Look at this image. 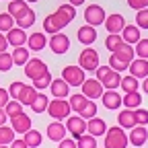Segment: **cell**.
<instances>
[{
	"mask_svg": "<svg viewBox=\"0 0 148 148\" xmlns=\"http://www.w3.org/2000/svg\"><path fill=\"white\" fill-rule=\"evenodd\" d=\"M51 80H53V78H51V74H49V70H47V72L41 74V76H37L31 86H33L35 90H43V88H47V86L51 84Z\"/></svg>",
	"mask_w": 148,
	"mask_h": 148,
	"instance_id": "34",
	"label": "cell"
},
{
	"mask_svg": "<svg viewBox=\"0 0 148 148\" xmlns=\"http://www.w3.org/2000/svg\"><path fill=\"white\" fill-rule=\"evenodd\" d=\"M27 45H29V49H33V51H41L45 45H47V39H45V35L39 31V33H31L29 35V39H27Z\"/></svg>",
	"mask_w": 148,
	"mask_h": 148,
	"instance_id": "22",
	"label": "cell"
},
{
	"mask_svg": "<svg viewBox=\"0 0 148 148\" xmlns=\"http://www.w3.org/2000/svg\"><path fill=\"white\" fill-rule=\"evenodd\" d=\"M76 35H78V41H80V43H84L86 47H90V43L97 39V29L90 27V25H82Z\"/></svg>",
	"mask_w": 148,
	"mask_h": 148,
	"instance_id": "19",
	"label": "cell"
},
{
	"mask_svg": "<svg viewBox=\"0 0 148 148\" xmlns=\"http://www.w3.org/2000/svg\"><path fill=\"white\" fill-rule=\"evenodd\" d=\"M107 138H105V148H125L127 146V136L119 125H113L107 130Z\"/></svg>",
	"mask_w": 148,
	"mask_h": 148,
	"instance_id": "4",
	"label": "cell"
},
{
	"mask_svg": "<svg viewBox=\"0 0 148 148\" xmlns=\"http://www.w3.org/2000/svg\"><path fill=\"white\" fill-rule=\"evenodd\" d=\"M62 80L68 86H80L86 80V76H84V70L80 66H66L62 70Z\"/></svg>",
	"mask_w": 148,
	"mask_h": 148,
	"instance_id": "6",
	"label": "cell"
},
{
	"mask_svg": "<svg viewBox=\"0 0 148 148\" xmlns=\"http://www.w3.org/2000/svg\"><path fill=\"white\" fill-rule=\"evenodd\" d=\"M14 64H12V56L10 53H0V72H8L10 68H12Z\"/></svg>",
	"mask_w": 148,
	"mask_h": 148,
	"instance_id": "44",
	"label": "cell"
},
{
	"mask_svg": "<svg viewBox=\"0 0 148 148\" xmlns=\"http://www.w3.org/2000/svg\"><path fill=\"white\" fill-rule=\"evenodd\" d=\"M14 140V132L8 125H0V146H6Z\"/></svg>",
	"mask_w": 148,
	"mask_h": 148,
	"instance_id": "36",
	"label": "cell"
},
{
	"mask_svg": "<svg viewBox=\"0 0 148 148\" xmlns=\"http://www.w3.org/2000/svg\"><path fill=\"white\" fill-rule=\"evenodd\" d=\"M4 113H6L8 119H12V117H16V115L23 113V105L18 103V101H8L6 107H4Z\"/></svg>",
	"mask_w": 148,
	"mask_h": 148,
	"instance_id": "35",
	"label": "cell"
},
{
	"mask_svg": "<svg viewBox=\"0 0 148 148\" xmlns=\"http://www.w3.org/2000/svg\"><path fill=\"white\" fill-rule=\"evenodd\" d=\"M8 2H12V0H8Z\"/></svg>",
	"mask_w": 148,
	"mask_h": 148,
	"instance_id": "58",
	"label": "cell"
},
{
	"mask_svg": "<svg viewBox=\"0 0 148 148\" xmlns=\"http://www.w3.org/2000/svg\"><path fill=\"white\" fill-rule=\"evenodd\" d=\"M14 27V18L8 14V12H0V33H2V31H10Z\"/></svg>",
	"mask_w": 148,
	"mask_h": 148,
	"instance_id": "38",
	"label": "cell"
},
{
	"mask_svg": "<svg viewBox=\"0 0 148 148\" xmlns=\"http://www.w3.org/2000/svg\"><path fill=\"white\" fill-rule=\"evenodd\" d=\"M107 132V123L101 119V117H92L86 121V134L92 136V138H97V136H103Z\"/></svg>",
	"mask_w": 148,
	"mask_h": 148,
	"instance_id": "16",
	"label": "cell"
},
{
	"mask_svg": "<svg viewBox=\"0 0 148 148\" xmlns=\"http://www.w3.org/2000/svg\"><path fill=\"white\" fill-rule=\"evenodd\" d=\"M49 90H51V95H53L56 99H66L68 92H70V86H68L62 78H56V80H51Z\"/></svg>",
	"mask_w": 148,
	"mask_h": 148,
	"instance_id": "20",
	"label": "cell"
},
{
	"mask_svg": "<svg viewBox=\"0 0 148 148\" xmlns=\"http://www.w3.org/2000/svg\"><path fill=\"white\" fill-rule=\"evenodd\" d=\"M66 130L72 134L74 140H78L80 136L86 134V121L80 117V115H74V117H68L66 119Z\"/></svg>",
	"mask_w": 148,
	"mask_h": 148,
	"instance_id": "8",
	"label": "cell"
},
{
	"mask_svg": "<svg viewBox=\"0 0 148 148\" xmlns=\"http://www.w3.org/2000/svg\"><path fill=\"white\" fill-rule=\"evenodd\" d=\"M130 8H136V10H142V8H148V0H127Z\"/></svg>",
	"mask_w": 148,
	"mask_h": 148,
	"instance_id": "48",
	"label": "cell"
},
{
	"mask_svg": "<svg viewBox=\"0 0 148 148\" xmlns=\"http://www.w3.org/2000/svg\"><path fill=\"white\" fill-rule=\"evenodd\" d=\"M0 148H8V146H0Z\"/></svg>",
	"mask_w": 148,
	"mask_h": 148,
	"instance_id": "57",
	"label": "cell"
},
{
	"mask_svg": "<svg viewBox=\"0 0 148 148\" xmlns=\"http://www.w3.org/2000/svg\"><path fill=\"white\" fill-rule=\"evenodd\" d=\"M76 148H97V140L88 134H84L76 140Z\"/></svg>",
	"mask_w": 148,
	"mask_h": 148,
	"instance_id": "42",
	"label": "cell"
},
{
	"mask_svg": "<svg viewBox=\"0 0 148 148\" xmlns=\"http://www.w3.org/2000/svg\"><path fill=\"white\" fill-rule=\"evenodd\" d=\"M80 117H82L84 121H88V119H92V117H97V105L92 103V101H88V103L84 105V109L80 111Z\"/></svg>",
	"mask_w": 148,
	"mask_h": 148,
	"instance_id": "39",
	"label": "cell"
},
{
	"mask_svg": "<svg viewBox=\"0 0 148 148\" xmlns=\"http://www.w3.org/2000/svg\"><path fill=\"white\" fill-rule=\"evenodd\" d=\"M125 27V18L119 14V12H113V14H109L105 16V29L109 31V35H119Z\"/></svg>",
	"mask_w": 148,
	"mask_h": 148,
	"instance_id": "11",
	"label": "cell"
},
{
	"mask_svg": "<svg viewBox=\"0 0 148 148\" xmlns=\"http://www.w3.org/2000/svg\"><path fill=\"white\" fill-rule=\"evenodd\" d=\"M134 53L140 60H148V39H140L134 47Z\"/></svg>",
	"mask_w": 148,
	"mask_h": 148,
	"instance_id": "41",
	"label": "cell"
},
{
	"mask_svg": "<svg viewBox=\"0 0 148 148\" xmlns=\"http://www.w3.org/2000/svg\"><path fill=\"white\" fill-rule=\"evenodd\" d=\"M6 47H8V41H6V37L0 33V53H4V51H6Z\"/></svg>",
	"mask_w": 148,
	"mask_h": 148,
	"instance_id": "51",
	"label": "cell"
},
{
	"mask_svg": "<svg viewBox=\"0 0 148 148\" xmlns=\"http://www.w3.org/2000/svg\"><path fill=\"white\" fill-rule=\"evenodd\" d=\"M84 21H86V25H90V27L103 25V23H105V10H103V6H99V4H88V6L84 8Z\"/></svg>",
	"mask_w": 148,
	"mask_h": 148,
	"instance_id": "7",
	"label": "cell"
},
{
	"mask_svg": "<svg viewBox=\"0 0 148 148\" xmlns=\"http://www.w3.org/2000/svg\"><path fill=\"white\" fill-rule=\"evenodd\" d=\"M14 25H18V29H29L31 25H35V10L33 8H29L27 12H23L18 18H14Z\"/></svg>",
	"mask_w": 148,
	"mask_h": 148,
	"instance_id": "28",
	"label": "cell"
},
{
	"mask_svg": "<svg viewBox=\"0 0 148 148\" xmlns=\"http://www.w3.org/2000/svg\"><path fill=\"white\" fill-rule=\"evenodd\" d=\"M10 123H12L10 127H12V132H14V134H16V132H18V134H27L29 130H31V123H33V121H31V117L23 111L21 115L12 117V119H10Z\"/></svg>",
	"mask_w": 148,
	"mask_h": 148,
	"instance_id": "14",
	"label": "cell"
},
{
	"mask_svg": "<svg viewBox=\"0 0 148 148\" xmlns=\"http://www.w3.org/2000/svg\"><path fill=\"white\" fill-rule=\"evenodd\" d=\"M84 2V0H68V4H72V6H80Z\"/></svg>",
	"mask_w": 148,
	"mask_h": 148,
	"instance_id": "54",
	"label": "cell"
},
{
	"mask_svg": "<svg viewBox=\"0 0 148 148\" xmlns=\"http://www.w3.org/2000/svg\"><path fill=\"white\" fill-rule=\"evenodd\" d=\"M95 72H97V80H99V82H101V86H103V88H107V90H115V88L119 86V82H121L119 72L111 70L109 66H99Z\"/></svg>",
	"mask_w": 148,
	"mask_h": 148,
	"instance_id": "2",
	"label": "cell"
},
{
	"mask_svg": "<svg viewBox=\"0 0 148 148\" xmlns=\"http://www.w3.org/2000/svg\"><path fill=\"white\" fill-rule=\"evenodd\" d=\"M25 2H37V0H25Z\"/></svg>",
	"mask_w": 148,
	"mask_h": 148,
	"instance_id": "56",
	"label": "cell"
},
{
	"mask_svg": "<svg viewBox=\"0 0 148 148\" xmlns=\"http://www.w3.org/2000/svg\"><path fill=\"white\" fill-rule=\"evenodd\" d=\"M80 86H82V95H84L86 99H90V101H92V99H99V97L103 95V90H105L97 78H86Z\"/></svg>",
	"mask_w": 148,
	"mask_h": 148,
	"instance_id": "9",
	"label": "cell"
},
{
	"mask_svg": "<svg viewBox=\"0 0 148 148\" xmlns=\"http://www.w3.org/2000/svg\"><path fill=\"white\" fill-rule=\"evenodd\" d=\"M78 66L84 72H92L99 68V51L95 47H84L78 56Z\"/></svg>",
	"mask_w": 148,
	"mask_h": 148,
	"instance_id": "3",
	"label": "cell"
},
{
	"mask_svg": "<svg viewBox=\"0 0 148 148\" xmlns=\"http://www.w3.org/2000/svg\"><path fill=\"white\" fill-rule=\"evenodd\" d=\"M29 10V4L25 2V0H12V2H8V14L12 16V18H18L23 12H27Z\"/></svg>",
	"mask_w": 148,
	"mask_h": 148,
	"instance_id": "27",
	"label": "cell"
},
{
	"mask_svg": "<svg viewBox=\"0 0 148 148\" xmlns=\"http://www.w3.org/2000/svg\"><path fill=\"white\" fill-rule=\"evenodd\" d=\"M6 123V113H4V109H0V125H4Z\"/></svg>",
	"mask_w": 148,
	"mask_h": 148,
	"instance_id": "53",
	"label": "cell"
},
{
	"mask_svg": "<svg viewBox=\"0 0 148 148\" xmlns=\"http://www.w3.org/2000/svg\"><path fill=\"white\" fill-rule=\"evenodd\" d=\"M136 27L138 29H148V8H142L136 12Z\"/></svg>",
	"mask_w": 148,
	"mask_h": 148,
	"instance_id": "43",
	"label": "cell"
},
{
	"mask_svg": "<svg viewBox=\"0 0 148 148\" xmlns=\"http://www.w3.org/2000/svg\"><path fill=\"white\" fill-rule=\"evenodd\" d=\"M37 95H39V90H35L33 86H23V90H21V95H18V103H21V105H27V107H31V103L35 101V97Z\"/></svg>",
	"mask_w": 148,
	"mask_h": 148,
	"instance_id": "26",
	"label": "cell"
},
{
	"mask_svg": "<svg viewBox=\"0 0 148 148\" xmlns=\"http://www.w3.org/2000/svg\"><path fill=\"white\" fill-rule=\"evenodd\" d=\"M70 105H68V101L66 99H53V101H49V105H47V113L53 117V121H60V119H68L70 117Z\"/></svg>",
	"mask_w": 148,
	"mask_h": 148,
	"instance_id": "5",
	"label": "cell"
},
{
	"mask_svg": "<svg viewBox=\"0 0 148 148\" xmlns=\"http://www.w3.org/2000/svg\"><path fill=\"white\" fill-rule=\"evenodd\" d=\"M127 70H130V76H134V78H146L148 76V60L134 58L130 62Z\"/></svg>",
	"mask_w": 148,
	"mask_h": 148,
	"instance_id": "13",
	"label": "cell"
},
{
	"mask_svg": "<svg viewBox=\"0 0 148 148\" xmlns=\"http://www.w3.org/2000/svg\"><path fill=\"white\" fill-rule=\"evenodd\" d=\"M74 16H76V8L66 2V4H62V6H58V10H56V12H51V14H47V16L43 18V29H45L47 33H51V35L62 33V29H64L70 21H74Z\"/></svg>",
	"mask_w": 148,
	"mask_h": 148,
	"instance_id": "1",
	"label": "cell"
},
{
	"mask_svg": "<svg viewBox=\"0 0 148 148\" xmlns=\"http://www.w3.org/2000/svg\"><path fill=\"white\" fill-rule=\"evenodd\" d=\"M47 138L53 140V142H62L66 138V125L60 123V121H51L47 125Z\"/></svg>",
	"mask_w": 148,
	"mask_h": 148,
	"instance_id": "18",
	"label": "cell"
},
{
	"mask_svg": "<svg viewBox=\"0 0 148 148\" xmlns=\"http://www.w3.org/2000/svg\"><path fill=\"white\" fill-rule=\"evenodd\" d=\"M109 68L111 70H115V72H123L125 68H127V64H123L121 60H117L113 53H111V58H109Z\"/></svg>",
	"mask_w": 148,
	"mask_h": 148,
	"instance_id": "47",
	"label": "cell"
},
{
	"mask_svg": "<svg viewBox=\"0 0 148 148\" xmlns=\"http://www.w3.org/2000/svg\"><path fill=\"white\" fill-rule=\"evenodd\" d=\"M27 39H29V35H27L23 29H18V27H12V29L6 33V41H8V45H12V47H23Z\"/></svg>",
	"mask_w": 148,
	"mask_h": 148,
	"instance_id": "15",
	"label": "cell"
},
{
	"mask_svg": "<svg viewBox=\"0 0 148 148\" xmlns=\"http://www.w3.org/2000/svg\"><path fill=\"white\" fill-rule=\"evenodd\" d=\"M12 56V64H16V66H25L27 62H29V49L23 45V47H14V51L10 53Z\"/></svg>",
	"mask_w": 148,
	"mask_h": 148,
	"instance_id": "30",
	"label": "cell"
},
{
	"mask_svg": "<svg viewBox=\"0 0 148 148\" xmlns=\"http://www.w3.org/2000/svg\"><path fill=\"white\" fill-rule=\"evenodd\" d=\"M121 39H123V43H127V45L138 43V41H140V29H138L136 25H125L123 31H121Z\"/></svg>",
	"mask_w": 148,
	"mask_h": 148,
	"instance_id": "21",
	"label": "cell"
},
{
	"mask_svg": "<svg viewBox=\"0 0 148 148\" xmlns=\"http://www.w3.org/2000/svg\"><path fill=\"white\" fill-rule=\"evenodd\" d=\"M146 140H148V130L144 127V125H136V127H132V132H130V136H127V142H132L134 146H144L146 144Z\"/></svg>",
	"mask_w": 148,
	"mask_h": 148,
	"instance_id": "17",
	"label": "cell"
},
{
	"mask_svg": "<svg viewBox=\"0 0 148 148\" xmlns=\"http://www.w3.org/2000/svg\"><path fill=\"white\" fill-rule=\"evenodd\" d=\"M47 105H49V99L43 95V92H39V95L35 97V101L31 103V109L35 113H43V111H47Z\"/></svg>",
	"mask_w": 148,
	"mask_h": 148,
	"instance_id": "33",
	"label": "cell"
},
{
	"mask_svg": "<svg viewBox=\"0 0 148 148\" xmlns=\"http://www.w3.org/2000/svg\"><path fill=\"white\" fill-rule=\"evenodd\" d=\"M101 99H103V105H105L107 109H117V107L121 105V95H119L117 90H107V92H103Z\"/></svg>",
	"mask_w": 148,
	"mask_h": 148,
	"instance_id": "24",
	"label": "cell"
},
{
	"mask_svg": "<svg viewBox=\"0 0 148 148\" xmlns=\"http://www.w3.org/2000/svg\"><path fill=\"white\" fill-rule=\"evenodd\" d=\"M23 86H25V84H23L21 80H14V82H10V86H8L6 90H8V95L14 97V101H16L18 95H21V90H23Z\"/></svg>",
	"mask_w": 148,
	"mask_h": 148,
	"instance_id": "46",
	"label": "cell"
},
{
	"mask_svg": "<svg viewBox=\"0 0 148 148\" xmlns=\"http://www.w3.org/2000/svg\"><path fill=\"white\" fill-rule=\"evenodd\" d=\"M119 86H121L125 92H134V90H138V78H134V76H125V78H121Z\"/></svg>",
	"mask_w": 148,
	"mask_h": 148,
	"instance_id": "40",
	"label": "cell"
},
{
	"mask_svg": "<svg viewBox=\"0 0 148 148\" xmlns=\"http://www.w3.org/2000/svg\"><path fill=\"white\" fill-rule=\"evenodd\" d=\"M8 103V90L6 88H0V109H4Z\"/></svg>",
	"mask_w": 148,
	"mask_h": 148,
	"instance_id": "49",
	"label": "cell"
},
{
	"mask_svg": "<svg viewBox=\"0 0 148 148\" xmlns=\"http://www.w3.org/2000/svg\"><path fill=\"white\" fill-rule=\"evenodd\" d=\"M88 103V99L82 95V92H76V95H72L70 99H68V105H70V109H74L76 113H80V111L84 109V105Z\"/></svg>",
	"mask_w": 148,
	"mask_h": 148,
	"instance_id": "31",
	"label": "cell"
},
{
	"mask_svg": "<svg viewBox=\"0 0 148 148\" xmlns=\"http://www.w3.org/2000/svg\"><path fill=\"white\" fill-rule=\"evenodd\" d=\"M121 103H123V107L125 109H138L140 105H142V95L138 90H134V92H125V95L121 97Z\"/></svg>",
	"mask_w": 148,
	"mask_h": 148,
	"instance_id": "25",
	"label": "cell"
},
{
	"mask_svg": "<svg viewBox=\"0 0 148 148\" xmlns=\"http://www.w3.org/2000/svg\"><path fill=\"white\" fill-rule=\"evenodd\" d=\"M117 123H119V127L123 130V127H136V119H134V111L132 109H123L121 113L117 115Z\"/></svg>",
	"mask_w": 148,
	"mask_h": 148,
	"instance_id": "29",
	"label": "cell"
},
{
	"mask_svg": "<svg viewBox=\"0 0 148 148\" xmlns=\"http://www.w3.org/2000/svg\"><path fill=\"white\" fill-rule=\"evenodd\" d=\"M134 119H136V125L140 123V125H144V127H146V123H148V111H146V109H142V107L134 109Z\"/></svg>",
	"mask_w": 148,
	"mask_h": 148,
	"instance_id": "45",
	"label": "cell"
},
{
	"mask_svg": "<svg viewBox=\"0 0 148 148\" xmlns=\"http://www.w3.org/2000/svg\"><path fill=\"white\" fill-rule=\"evenodd\" d=\"M47 45L51 47L53 53H66L70 49V39L64 33H56V35H51V39L47 41Z\"/></svg>",
	"mask_w": 148,
	"mask_h": 148,
	"instance_id": "12",
	"label": "cell"
},
{
	"mask_svg": "<svg viewBox=\"0 0 148 148\" xmlns=\"http://www.w3.org/2000/svg\"><path fill=\"white\" fill-rule=\"evenodd\" d=\"M10 148H29V146L25 144V140H12L10 142Z\"/></svg>",
	"mask_w": 148,
	"mask_h": 148,
	"instance_id": "52",
	"label": "cell"
},
{
	"mask_svg": "<svg viewBox=\"0 0 148 148\" xmlns=\"http://www.w3.org/2000/svg\"><path fill=\"white\" fill-rule=\"evenodd\" d=\"M142 88H144V90H146V92H148V76H146V78H144V82H142Z\"/></svg>",
	"mask_w": 148,
	"mask_h": 148,
	"instance_id": "55",
	"label": "cell"
},
{
	"mask_svg": "<svg viewBox=\"0 0 148 148\" xmlns=\"http://www.w3.org/2000/svg\"><path fill=\"white\" fill-rule=\"evenodd\" d=\"M43 72H47V64H45L43 60H39V58H29V62L25 64V74H27L31 80H35L37 76H41Z\"/></svg>",
	"mask_w": 148,
	"mask_h": 148,
	"instance_id": "10",
	"label": "cell"
},
{
	"mask_svg": "<svg viewBox=\"0 0 148 148\" xmlns=\"http://www.w3.org/2000/svg\"><path fill=\"white\" fill-rule=\"evenodd\" d=\"M23 140L29 148H37V146H41V132H37V130H29L27 134H23Z\"/></svg>",
	"mask_w": 148,
	"mask_h": 148,
	"instance_id": "32",
	"label": "cell"
},
{
	"mask_svg": "<svg viewBox=\"0 0 148 148\" xmlns=\"http://www.w3.org/2000/svg\"><path fill=\"white\" fill-rule=\"evenodd\" d=\"M58 148H76V142H74V140H62L60 144H58Z\"/></svg>",
	"mask_w": 148,
	"mask_h": 148,
	"instance_id": "50",
	"label": "cell"
},
{
	"mask_svg": "<svg viewBox=\"0 0 148 148\" xmlns=\"http://www.w3.org/2000/svg\"><path fill=\"white\" fill-rule=\"evenodd\" d=\"M123 43V39H121V35H107V39H105V47L113 53V51H117V47Z\"/></svg>",
	"mask_w": 148,
	"mask_h": 148,
	"instance_id": "37",
	"label": "cell"
},
{
	"mask_svg": "<svg viewBox=\"0 0 148 148\" xmlns=\"http://www.w3.org/2000/svg\"><path fill=\"white\" fill-rule=\"evenodd\" d=\"M113 56H115L117 60H121L123 64H127V66H130V62L134 60V56H136V53H134V47H132V45L121 43V45L117 47V51H113Z\"/></svg>",
	"mask_w": 148,
	"mask_h": 148,
	"instance_id": "23",
	"label": "cell"
}]
</instances>
